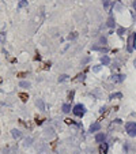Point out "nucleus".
<instances>
[{"label": "nucleus", "instance_id": "f257e3e1", "mask_svg": "<svg viewBox=\"0 0 136 154\" xmlns=\"http://www.w3.org/2000/svg\"><path fill=\"white\" fill-rule=\"evenodd\" d=\"M135 47H136V33H131V34L128 35V40H127V51H128V53H132Z\"/></svg>", "mask_w": 136, "mask_h": 154}, {"label": "nucleus", "instance_id": "f03ea898", "mask_svg": "<svg viewBox=\"0 0 136 154\" xmlns=\"http://www.w3.org/2000/svg\"><path fill=\"white\" fill-rule=\"evenodd\" d=\"M125 131H127V134L129 135L131 138H135L136 137V123L128 122L127 124H125Z\"/></svg>", "mask_w": 136, "mask_h": 154}, {"label": "nucleus", "instance_id": "7ed1b4c3", "mask_svg": "<svg viewBox=\"0 0 136 154\" xmlns=\"http://www.w3.org/2000/svg\"><path fill=\"white\" fill-rule=\"evenodd\" d=\"M72 112H74V115H75V116L83 117L84 113H86V106H84V105H82V104H78V105H75V106L72 108Z\"/></svg>", "mask_w": 136, "mask_h": 154}, {"label": "nucleus", "instance_id": "20e7f679", "mask_svg": "<svg viewBox=\"0 0 136 154\" xmlns=\"http://www.w3.org/2000/svg\"><path fill=\"white\" fill-rule=\"evenodd\" d=\"M124 79H125V75H122V74H114V75L110 78V81H112L113 83H121Z\"/></svg>", "mask_w": 136, "mask_h": 154}, {"label": "nucleus", "instance_id": "39448f33", "mask_svg": "<svg viewBox=\"0 0 136 154\" xmlns=\"http://www.w3.org/2000/svg\"><path fill=\"white\" fill-rule=\"evenodd\" d=\"M107 151H109V145L106 142L101 143L99 145V154H107Z\"/></svg>", "mask_w": 136, "mask_h": 154}, {"label": "nucleus", "instance_id": "423d86ee", "mask_svg": "<svg viewBox=\"0 0 136 154\" xmlns=\"http://www.w3.org/2000/svg\"><path fill=\"white\" fill-rule=\"evenodd\" d=\"M99 130H101V123L99 122H95L94 124L90 125V128H89L90 132H97V131H99Z\"/></svg>", "mask_w": 136, "mask_h": 154}, {"label": "nucleus", "instance_id": "0eeeda50", "mask_svg": "<svg viewBox=\"0 0 136 154\" xmlns=\"http://www.w3.org/2000/svg\"><path fill=\"white\" fill-rule=\"evenodd\" d=\"M105 140H106V134H104V132H99V134L95 135V142L104 143Z\"/></svg>", "mask_w": 136, "mask_h": 154}, {"label": "nucleus", "instance_id": "6e6552de", "mask_svg": "<svg viewBox=\"0 0 136 154\" xmlns=\"http://www.w3.org/2000/svg\"><path fill=\"white\" fill-rule=\"evenodd\" d=\"M11 135H12V138H14V139H20V138H22V132H20L19 130H12L11 131Z\"/></svg>", "mask_w": 136, "mask_h": 154}, {"label": "nucleus", "instance_id": "1a4fd4ad", "mask_svg": "<svg viewBox=\"0 0 136 154\" xmlns=\"http://www.w3.org/2000/svg\"><path fill=\"white\" fill-rule=\"evenodd\" d=\"M18 97H19V100L22 102H27V100H29V94L27 93H18Z\"/></svg>", "mask_w": 136, "mask_h": 154}, {"label": "nucleus", "instance_id": "9d476101", "mask_svg": "<svg viewBox=\"0 0 136 154\" xmlns=\"http://www.w3.org/2000/svg\"><path fill=\"white\" fill-rule=\"evenodd\" d=\"M35 105H37V108L40 109V111H44L45 109V105H44V101L42 100H35Z\"/></svg>", "mask_w": 136, "mask_h": 154}, {"label": "nucleus", "instance_id": "9b49d317", "mask_svg": "<svg viewBox=\"0 0 136 154\" xmlns=\"http://www.w3.org/2000/svg\"><path fill=\"white\" fill-rule=\"evenodd\" d=\"M107 26H109V27H114V26H116V20H114L113 15H110L109 19H107Z\"/></svg>", "mask_w": 136, "mask_h": 154}, {"label": "nucleus", "instance_id": "f8f14e48", "mask_svg": "<svg viewBox=\"0 0 136 154\" xmlns=\"http://www.w3.org/2000/svg\"><path fill=\"white\" fill-rule=\"evenodd\" d=\"M101 63L104 64V66H109V64H110L109 56H102V57H101Z\"/></svg>", "mask_w": 136, "mask_h": 154}, {"label": "nucleus", "instance_id": "ddd939ff", "mask_svg": "<svg viewBox=\"0 0 136 154\" xmlns=\"http://www.w3.org/2000/svg\"><path fill=\"white\" fill-rule=\"evenodd\" d=\"M19 123H20L22 125H25V127H26L27 130H32V128H33L32 123H29V122H25V120H19Z\"/></svg>", "mask_w": 136, "mask_h": 154}, {"label": "nucleus", "instance_id": "4468645a", "mask_svg": "<svg viewBox=\"0 0 136 154\" xmlns=\"http://www.w3.org/2000/svg\"><path fill=\"white\" fill-rule=\"evenodd\" d=\"M61 109H63L64 113H68V112H71V105L70 104H64L63 106H61Z\"/></svg>", "mask_w": 136, "mask_h": 154}, {"label": "nucleus", "instance_id": "2eb2a0df", "mask_svg": "<svg viewBox=\"0 0 136 154\" xmlns=\"http://www.w3.org/2000/svg\"><path fill=\"white\" fill-rule=\"evenodd\" d=\"M114 98H122V94L121 93H112L109 96V100H114Z\"/></svg>", "mask_w": 136, "mask_h": 154}, {"label": "nucleus", "instance_id": "dca6fc26", "mask_svg": "<svg viewBox=\"0 0 136 154\" xmlns=\"http://www.w3.org/2000/svg\"><path fill=\"white\" fill-rule=\"evenodd\" d=\"M19 86H20V87H25V89H29V87H30V82L22 81V82H20V83H19Z\"/></svg>", "mask_w": 136, "mask_h": 154}, {"label": "nucleus", "instance_id": "f3484780", "mask_svg": "<svg viewBox=\"0 0 136 154\" xmlns=\"http://www.w3.org/2000/svg\"><path fill=\"white\" fill-rule=\"evenodd\" d=\"M26 6H27L26 0H19V3H18V7H19V8H23V7H26Z\"/></svg>", "mask_w": 136, "mask_h": 154}, {"label": "nucleus", "instance_id": "a211bd4d", "mask_svg": "<svg viewBox=\"0 0 136 154\" xmlns=\"http://www.w3.org/2000/svg\"><path fill=\"white\" fill-rule=\"evenodd\" d=\"M84 76H86V72H83V74H79V75L76 76V79H75V81H76V82H82V81H83V79H84Z\"/></svg>", "mask_w": 136, "mask_h": 154}, {"label": "nucleus", "instance_id": "6ab92c4d", "mask_svg": "<svg viewBox=\"0 0 136 154\" xmlns=\"http://www.w3.org/2000/svg\"><path fill=\"white\" fill-rule=\"evenodd\" d=\"M74 96H75V91L71 90L70 93H68V101H70V102H72V101H74Z\"/></svg>", "mask_w": 136, "mask_h": 154}, {"label": "nucleus", "instance_id": "aec40b11", "mask_svg": "<svg viewBox=\"0 0 136 154\" xmlns=\"http://www.w3.org/2000/svg\"><path fill=\"white\" fill-rule=\"evenodd\" d=\"M65 124H68V125H78L75 123V120H72V119H65Z\"/></svg>", "mask_w": 136, "mask_h": 154}, {"label": "nucleus", "instance_id": "412c9836", "mask_svg": "<svg viewBox=\"0 0 136 154\" xmlns=\"http://www.w3.org/2000/svg\"><path fill=\"white\" fill-rule=\"evenodd\" d=\"M32 142H33L32 138H26V139L23 140V145L25 146H30V145H32Z\"/></svg>", "mask_w": 136, "mask_h": 154}, {"label": "nucleus", "instance_id": "4be33fe9", "mask_svg": "<svg viewBox=\"0 0 136 154\" xmlns=\"http://www.w3.org/2000/svg\"><path fill=\"white\" fill-rule=\"evenodd\" d=\"M4 41H6V33H4V32H2V33H0V42L3 44Z\"/></svg>", "mask_w": 136, "mask_h": 154}, {"label": "nucleus", "instance_id": "5701e85b", "mask_svg": "<svg viewBox=\"0 0 136 154\" xmlns=\"http://www.w3.org/2000/svg\"><path fill=\"white\" fill-rule=\"evenodd\" d=\"M35 124H38V125H41V124H42V123H44V119H40V117H38V116H35Z\"/></svg>", "mask_w": 136, "mask_h": 154}, {"label": "nucleus", "instance_id": "b1692460", "mask_svg": "<svg viewBox=\"0 0 136 154\" xmlns=\"http://www.w3.org/2000/svg\"><path fill=\"white\" fill-rule=\"evenodd\" d=\"M99 44H102V45H107V40L105 37H101L99 38Z\"/></svg>", "mask_w": 136, "mask_h": 154}, {"label": "nucleus", "instance_id": "393cba45", "mask_svg": "<svg viewBox=\"0 0 136 154\" xmlns=\"http://www.w3.org/2000/svg\"><path fill=\"white\" fill-rule=\"evenodd\" d=\"M76 37H78V33H72V34H70V35H68V40H75V38Z\"/></svg>", "mask_w": 136, "mask_h": 154}, {"label": "nucleus", "instance_id": "a878e982", "mask_svg": "<svg viewBox=\"0 0 136 154\" xmlns=\"http://www.w3.org/2000/svg\"><path fill=\"white\" fill-rule=\"evenodd\" d=\"M102 3H104V7H105V8H109V6H110V0H104Z\"/></svg>", "mask_w": 136, "mask_h": 154}, {"label": "nucleus", "instance_id": "bb28decb", "mask_svg": "<svg viewBox=\"0 0 136 154\" xmlns=\"http://www.w3.org/2000/svg\"><path fill=\"white\" fill-rule=\"evenodd\" d=\"M93 49L94 51H101V52H106V48H99V47H93Z\"/></svg>", "mask_w": 136, "mask_h": 154}, {"label": "nucleus", "instance_id": "cd10ccee", "mask_svg": "<svg viewBox=\"0 0 136 154\" xmlns=\"http://www.w3.org/2000/svg\"><path fill=\"white\" fill-rule=\"evenodd\" d=\"M68 79V75H60V78H59V82H64Z\"/></svg>", "mask_w": 136, "mask_h": 154}, {"label": "nucleus", "instance_id": "c85d7f7f", "mask_svg": "<svg viewBox=\"0 0 136 154\" xmlns=\"http://www.w3.org/2000/svg\"><path fill=\"white\" fill-rule=\"evenodd\" d=\"M124 33H125V29H124V27H120V29L117 30V34H119V35H122Z\"/></svg>", "mask_w": 136, "mask_h": 154}, {"label": "nucleus", "instance_id": "c756f323", "mask_svg": "<svg viewBox=\"0 0 136 154\" xmlns=\"http://www.w3.org/2000/svg\"><path fill=\"white\" fill-rule=\"evenodd\" d=\"M42 68H44V70H49V68H50V63H44Z\"/></svg>", "mask_w": 136, "mask_h": 154}, {"label": "nucleus", "instance_id": "7c9ffc66", "mask_svg": "<svg viewBox=\"0 0 136 154\" xmlns=\"http://www.w3.org/2000/svg\"><path fill=\"white\" fill-rule=\"evenodd\" d=\"M99 70H101V66H94V67H93V71H94V72H98Z\"/></svg>", "mask_w": 136, "mask_h": 154}, {"label": "nucleus", "instance_id": "2f4dec72", "mask_svg": "<svg viewBox=\"0 0 136 154\" xmlns=\"http://www.w3.org/2000/svg\"><path fill=\"white\" fill-rule=\"evenodd\" d=\"M34 60H37V61H41V55H40V53H35V57H34Z\"/></svg>", "mask_w": 136, "mask_h": 154}, {"label": "nucleus", "instance_id": "473e14b6", "mask_svg": "<svg viewBox=\"0 0 136 154\" xmlns=\"http://www.w3.org/2000/svg\"><path fill=\"white\" fill-rule=\"evenodd\" d=\"M27 75V72H19V74H18V78H23V76H26Z\"/></svg>", "mask_w": 136, "mask_h": 154}, {"label": "nucleus", "instance_id": "72a5a7b5", "mask_svg": "<svg viewBox=\"0 0 136 154\" xmlns=\"http://www.w3.org/2000/svg\"><path fill=\"white\" fill-rule=\"evenodd\" d=\"M132 7H133V10L136 11V0H133V3H132Z\"/></svg>", "mask_w": 136, "mask_h": 154}, {"label": "nucleus", "instance_id": "f704fd0d", "mask_svg": "<svg viewBox=\"0 0 136 154\" xmlns=\"http://www.w3.org/2000/svg\"><path fill=\"white\" fill-rule=\"evenodd\" d=\"M114 123H116V124H121V120H120V119H116V120H114Z\"/></svg>", "mask_w": 136, "mask_h": 154}, {"label": "nucleus", "instance_id": "c9c22d12", "mask_svg": "<svg viewBox=\"0 0 136 154\" xmlns=\"http://www.w3.org/2000/svg\"><path fill=\"white\" fill-rule=\"evenodd\" d=\"M89 61H90V57H86V59L83 60V63H89Z\"/></svg>", "mask_w": 136, "mask_h": 154}, {"label": "nucleus", "instance_id": "e433bc0d", "mask_svg": "<svg viewBox=\"0 0 136 154\" xmlns=\"http://www.w3.org/2000/svg\"><path fill=\"white\" fill-rule=\"evenodd\" d=\"M133 66H135V67H136V59H135V61H133Z\"/></svg>", "mask_w": 136, "mask_h": 154}, {"label": "nucleus", "instance_id": "4c0bfd02", "mask_svg": "<svg viewBox=\"0 0 136 154\" xmlns=\"http://www.w3.org/2000/svg\"><path fill=\"white\" fill-rule=\"evenodd\" d=\"M2 82H3V79H2V76H0V83H2Z\"/></svg>", "mask_w": 136, "mask_h": 154}]
</instances>
